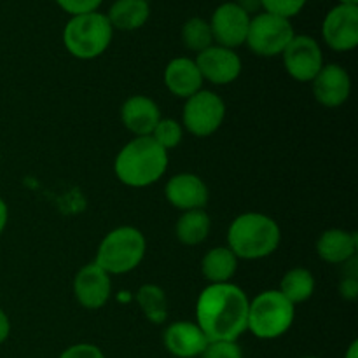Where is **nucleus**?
<instances>
[{"label": "nucleus", "instance_id": "obj_23", "mask_svg": "<svg viewBox=\"0 0 358 358\" xmlns=\"http://www.w3.org/2000/svg\"><path fill=\"white\" fill-rule=\"evenodd\" d=\"M280 292L296 306L306 303L315 294V276L306 268H294L283 275L280 282Z\"/></svg>", "mask_w": 358, "mask_h": 358}, {"label": "nucleus", "instance_id": "obj_34", "mask_svg": "<svg viewBox=\"0 0 358 358\" xmlns=\"http://www.w3.org/2000/svg\"><path fill=\"white\" fill-rule=\"evenodd\" d=\"M7 222H9V208H7V203L0 198V234L6 229Z\"/></svg>", "mask_w": 358, "mask_h": 358}, {"label": "nucleus", "instance_id": "obj_33", "mask_svg": "<svg viewBox=\"0 0 358 358\" xmlns=\"http://www.w3.org/2000/svg\"><path fill=\"white\" fill-rule=\"evenodd\" d=\"M9 334H10V320L9 317H7L6 311L0 308V345H3V343L9 339Z\"/></svg>", "mask_w": 358, "mask_h": 358}, {"label": "nucleus", "instance_id": "obj_30", "mask_svg": "<svg viewBox=\"0 0 358 358\" xmlns=\"http://www.w3.org/2000/svg\"><path fill=\"white\" fill-rule=\"evenodd\" d=\"M59 358H107L96 345L91 343H79L72 345L59 355Z\"/></svg>", "mask_w": 358, "mask_h": 358}, {"label": "nucleus", "instance_id": "obj_27", "mask_svg": "<svg viewBox=\"0 0 358 358\" xmlns=\"http://www.w3.org/2000/svg\"><path fill=\"white\" fill-rule=\"evenodd\" d=\"M262 10L290 20L304 9L308 0H261Z\"/></svg>", "mask_w": 358, "mask_h": 358}, {"label": "nucleus", "instance_id": "obj_26", "mask_svg": "<svg viewBox=\"0 0 358 358\" xmlns=\"http://www.w3.org/2000/svg\"><path fill=\"white\" fill-rule=\"evenodd\" d=\"M150 136H152L164 150H170L175 149L177 145H180L182 138H184V128H182V124L177 119L161 117Z\"/></svg>", "mask_w": 358, "mask_h": 358}, {"label": "nucleus", "instance_id": "obj_10", "mask_svg": "<svg viewBox=\"0 0 358 358\" xmlns=\"http://www.w3.org/2000/svg\"><path fill=\"white\" fill-rule=\"evenodd\" d=\"M324 42L338 52H348L358 45V7L338 3L322 23Z\"/></svg>", "mask_w": 358, "mask_h": 358}, {"label": "nucleus", "instance_id": "obj_37", "mask_svg": "<svg viewBox=\"0 0 358 358\" xmlns=\"http://www.w3.org/2000/svg\"><path fill=\"white\" fill-rule=\"evenodd\" d=\"M303 358H320V357H303Z\"/></svg>", "mask_w": 358, "mask_h": 358}, {"label": "nucleus", "instance_id": "obj_18", "mask_svg": "<svg viewBox=\"0 0 358 358\" xmlns=\"http://www.w3.org/2000/svg\"><path fill=\"white\" fill-rule=\"evenodd\" d=\"M163 79L166 90L173 96L184 98V100L201 91L203 83H205L196 62L187 56H178L171 59L164 69Z\"/></svg>", "mask_w": 358, "mask_h": 358}, {"label": "nucleus", "instance_id": "obj_19", "mask_svg": "<svg viewBox=\"0 0 358 358\" xmlns=\"http://www.w3.org/2000/svg\"><path fill=\"white\" fill-rule=\"evenodd\" d=\"M358 240L355 233L345 229H327L317 241V254L329 264H346L357 254Z\"/></svg>", "mask_w": 358, "mask_h": 358}, {"label": "nucleus", "instance_id": "obj_8", "mask_svg": "<svg viewBox=\"0 0 358 358\" xmlns=\"http://www.w3.org/2000/svg\"><path fill=\"white\" fill-rule=\"evenodd\" d=\"M226 119V103L217 93L201 90L185 100L182 112V128L198 138L212 136Z\"/></svg>", "mask_w": 358, "mask_h": 358}, {"label": "nucleus", "instance_id": "obj_12", "mask_svg": "<svg viewBox=\"0 0 358 358\" xmlns=\"http://www.w3.org/2000/svg\"><path fill=\"white\" fill-rule=\"evenodd\" d=\"M196 65L201 72L203 80L213 86H227L240 77L243 63L234 49L222 48V45H210L205 51L198 52Z\"/></svg>", "mask_w": 358, "mask_h": 358}, {"label": "nucleus", "instance_id": "obj_6", "mask_svg": "<svg viewBox=\"0 0 358 358\" xmlns=\"http://www.w3.org/2000/svg\"><path fill=\"white\" fill-rule=\"evenodd\" d=\"M296 318V306L280 290H264L250 301L248 325L259 339H276L290 331Z\"/></svg>", "mask_w": 358, "mask_h": 358}, {"label": "nucleus", "instance_id": "obj_5", "mask_svg": "<svg viewBox=\"0 0 358 358\" xmlns=\"http://www.w3.org/2000/svg\"><path fill=\"white\" fill-rule=\"evenodd\" d=\"M147 241L142 231L133 226H121L110 231L98 247L94 264L108 275H126L142 264Z\"/></svg>", "mask_w": 358, "mask_h": 358}, {"label": "nucleus", "instance_id": "obj_15", "mask_svg": "<svg viewBox=\"0 0 358 358\" xmlns=\"http://www.w3.org/2000/svg\"><path fill=\"white\" fill-rule=\"evenodd\" d=\"M164 196H166L168 203L180 212L203 210L210 198L206 184L194 173L173 175L166 182Z\"/></svg>", "mask_w": 358, "mask_h": 358}, {"label": "nucleus", "instance_id": "obj_35", "mask_svg": "<svg viewBox=\"0 0 358 358\" xmlns=\"http://www.w3.org/2000/svg\"><path fill=\"white\" fill-rule=\"evenodd\" d=\"M345 358H358V341H353L346 350Z\"/></svg>", "mask_w": 358, "mask_h": 358}, {"label": "nucleus", "instance_id": "obj_1", "mask_svg": "<svg viewBox=\"0 0 358 358\" xmlns=\"http://www.w3.org/2000/svg\"><path fill=\"white\" fill-rule=\"evenodd\" d=\"M247 292L234 283H210L196 301V324L210 343L238 341L248 325Z\"/></svg>", "mask_w": 358, "mask_h": 358}, {"label": "nucleus", "instance_id": "obj_13", "mask_svg": "<svg viewBox=\"0 0 358 358\" xmlns=\"http://www.w3.org/2000/svg\"><path fill=\"white\" fill-rule=\"evenodd\" d=\"M72 287L77 303L86 310H100L112 296L110 275L94 262L86 264L77 271Z\"/></svg>", "mask_w": 358, "mask_h": 358}, {"label": "nucleus", "instance_id": "obj_4", "mask_svg": "<svg viewBox=\"0 0 358 358\" xmlns=\"http://www.w3.org/2000/svg\"><path fill=\"white\" fill-rule=\"evenodd\" d=\"M114 37L107 14L94 13L72 16L63 28V45L77 59H94L103 55Z\"/></svg>", "mask_w": 358, "mask_h": 358}, {"label": "nucleus", "instance_id": "obj_11", "mask_svg": "<svg viewBox=\"0 0 358 358\" xmlns=\"http://www.w3.org/2000/svg\"><path fill=\"white\" fill-rule=\"evenodd\" d=\"M208 23L212 28L213 44L236 49L247 41L250 16L234 2H224L213 10Z\"/></svg>", "mask_w": 358, "mask_h": 358}, {"label": "nucleus", "instance_id": "obj_22", "mask_svg": "<svg viewBox=\"0 0 358 358\" xmlns=\"http://www.w3.org/2000/svg\"><path fill=\"white\" fill-rule=\"evenodd\" d=\"M210 229H212V220L205 210H189L182 212V215L178 217L175 234L182 245L196 247L208 238Z\"/></svg>", "mask_w": 358, "mask_h": 358}, {"label": "nucleus", "instance_id": "obj_2", "mask_svg": "<svg viewBox=\"0 0 358 358\" xmlns=\"http://www.w3.org/2000/svg\"><path fill=\"white\" fill-rule=\"evenodd\" d=\"M168 163V150H164L152 136H135L115 156L114 171L121 184L143 189L163 178Z\"/></svg>", "mask_w": 358, "mask_h": 358}, {"label": "nucleus", "instance_id": "obj_16", "mask_svg": "<svg viewBox=\"0 0 358 358\" xmlns=\"http://www.w3.org/2000/svg\"><path fill=\"white\" fill-rule=\"evenodd\" d=\"M164 348L177 358H199L208 346V339L198 324L187 320L173 322L163 334Z\"/></svg>", "mask_w": 358, "mask_h": 358}, {"label": "nucleus", "instance_id": "obj_14", "mask_svg": "<svg viewBox=\"0 0 358 358\" xmlns=\"http://www.w3.org/2000/svg\"><path fill=\"white\" fill-rule=\"evenodd\" d=\"M315 100L327 108H338L346 103L352 94V79L345 66L329 63L311 80Z\"/></svg>", "mask_w": 358, "mask_h": 358}, {"label": "nucleus", "instance_id": "obj_36", "mask_svg": "<svg viewBox=\"0 0 358 358\" xmlns=\"http://www.w3.org/2000/svg\"><path fill=\"white\" fill-rule=\"evenodd\" d=\"M339 3H343V6H355V7H358V0H339Z\"/></svg>", "mask_w": 358, "mask_h": 358}, {"label": "nucleus", "instance_id": "obj_31", "mask_svg": "<svg viewBox=\"0 0 358 358\" xmlns=\"http://www.w3.org/2000/svg\"><path fill=\"white\" fill-rule=\"evenodd\" d=\"M339 292H341V296L345 297V299H348V301L357 299V296H358L357 278H353V276H346V278L339 283Z\"/></svg>", "mask_w": 358, "mask_h": 358}, {"label": "nucleus", "instance_id": "obj_3", "mask_svg": "<svg viewBox=\"0 0 358 358\" xmlns=\"http://www.w3.org/2000/svg\"><path fill=\"white\" fill-rule=\"evenodd\" d=\"M282 241L278 222L266 213L247 212L238 215L227 229V248L238 259L257 261L275 254Z\"/></svg>", "mask_w": 358, "mask_h": 358}, {"label": "nucleus", "instance_id": "obj_21", "mask_svg": "<svg viewBox=\"0 0 358 358\" xmlns=\"http://www.w3.org/2000/svg\"><path fill=\"white\" fill-rule=\"evenodd\" d=\"M236 269L238 257L227 247L210 248L201 261V273L210 283H229Z\"/></svg>", "mask_w": 358, "mask_h": 358}, {"label": "nucleus", "instance_id": "obj_20", "mask_svg": "<svg viewBox=\"0 0 358 358\" xmlns=\"http://www.w3.org/2000/svg\"><path fill=\"white\" fill-rule=\"evenodd\" d=\"M114 30L135 31L150 17L149 0H115L107 13Z\"/></svg>", "mask_w": 358, "mask_h": 358}, {"label": "nucleus", "instance_id": "obj_17", "mask_svg": "<svg viewBox=\"0 0 358 358\" xmlns=\"http://www.w3.org/2000/svg\"><path fill=\"white\" fill-rule=\"evenodd\" d=\"M161 110L156 101L143 94L129 96L121 107V121L135 136H150L159 122Z\"/></svg>", "mask_w": 358, "mask_h": 358}, {"label": "nucleus", "instance_id": "obj_25", "mask_svg": "<svg viewBox=\"0 0 358 358\" xmlns=\"http://www.w3.org/2000/svg\"><path fill=\"white\" fill-rule=\"evenodd\" d=\"M182 42H184L185 49L196 52V55L213 45V35L208 21L199 16L185 21L182 27Z\"/></svg>", "mask_w": 358, "mask_h": 358}, {"label": "nucleus", "instance_id": "obj_32", "mask_svg": "<svg viewBox=\"0 0 358 358\" xmlns=\"http://www.w3.org/2000/svg\"><path fill=\"white\" fill-rule=\"evenodd\" d=\"M236 3L240 9H243L248 16H255V14L262 13V2L261 0H236Z\"/></svg>", "mask_w": 358, "mask_h": 358}, {"label": "nucleus", "instance_id": "obj_28", "mask_svg": "<svg viewBox=\"0 0 358 358\" xmlns=\"http://www.w3.org/2000/svg\"><path fill=\"white\" fill-rule=\"evenodd\" d=\"M199 358H243V352L236 341H212Z\"/></svg>", "mask_w": 358, "mask_h": 358}, {"label": "nucleus", "instance_id": "obj_9", "mask_svg": "<svg viewBox=\"0 0 358 358\" xmlns=\"http://www.w3.org/2000/svg\"><path fill=\"white\" fill-rule=\"evenodd\" d=\"M280 56L287 73L297 83H311L325 65L320 44L311 35H294Z\"/></svg>", "mask_w": 358, "mask_h": 358}, {"label": "nucleus", "instance_id": "obj_24", "mask_svg": "<svg viewBox=\"0 0 358 358\" xmlns=\"http://www.w3.org/2000/svg\"><path fill=\"white\" fill-rule=\"evenodd\" d=\"M136 303L143 311L145 318L152 324H163L168 318L166 294L159 285L145 283L136 292Z\"/></svg>", "mask_w": 358, "mask_h": 358}, {"label": "nucleus", "instance_id": "obj_29", "mask_svg": "<svg viewBox=\"0 0 358 358\" xmlns=\"http://www.w3.org/2000/svg\"><path fill=\"white\" fill-rule=\"evenodd\" d=\"M62 10L72 16H80V14L94 13L100 9L103 0H55Z\"/></svg>", "mask_w": 358, "mask_h": 358}, {"label": "nucleus", "instance_id": "obj_7", "mask_svg": "<svg viewBox=\"0 0 358 358\" xmlns=\"http://www.w3.org/2000/svg\"><path fill=\"white\" fill-rule=\"evenodd\" d=\"M294 35L296 31H294L290 20L262 10L250 17V27H248L245 44L254 55L262 56V58H273V56L282 55Z\"/></svg>", "mask_w": 358, "mask_h": 358}]
</instances>
